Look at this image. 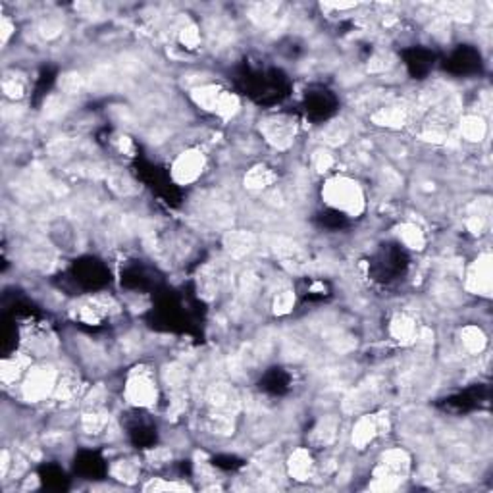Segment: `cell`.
<instances>
[{
    "mask_svg": "<svg viewBox=\"0 0 493 493\" xmlns=\"http://www.w3.org/2000/svg\"><path fill=\"white\" fill-rule=\"evenodd\" d=\"M399 239L410 251H422L426 245V235L422 227L413 224V222H405V224L399 225Z\"/></svg>",
    "mask_w": 493,
    "mask_h": 493,
    "instance_id": "obj_18",
    "label": "cell"
},
{
    "mask_svg": "<svg viewBox=\"0 0 493 493\" xmlns=\"http://www.w3.org/2000/svg\"><path fill=\"white\" fill-rule=\"evenodd\" d=\"M390 331L391 338L399 341L401 345H415L416 341L420 339L418 326H416V322L408 314H395L391 318Z\"/></svg>",
    "mask_w": 493,
    "mask_h": 493,
    "instance_id": "obj_8",
    "label": "cell"
},
{
    "mask_svg": "<svg viewBox=\"0 0 493 493\" xmlns=\"http://www.w3.org/2000/svg\"><path fill=\"white\" fill-rule=\"evenodd\" d=\"M408 468H410V457L405 449L395 447V449H388L381 455V460L376 472H374L372 490L378 492H391L397 490L399 480H403V476H407Z\"/></svg>",
    "mask_w": 493,
    "mask_h": 493,
    "instance_id": "obj_2",
    "label": "cell"
},
{
    "mask_svg": "<svg viewBox=\"0 0 493 493\" xmlns=\"http://www.w3.org/2000/svg\"><path fill=\"white\" fill-rule=\"evenodd\" d=\"M145 490L153 492H166V490H189L185 484H175V482H162V480H153L150 484L145 485Z\"/></svg>",
    "mask_w": 493,
    "mask_h": 493,
    "instance_id": "obj_29",
    "label": "cell"
},
{
    "mask_svg": "<svg viewBox=\"0 0 493 493\" xmlns=\"http://www.w3.org/2000/svg\"><path fill=\"white\" fill-rule=\"evenodd\" d=\"M224 93V89L214 83H207V85H199L195 89H191V101L197 104L199 108L207 110V112H216L218 101Z\"/></svg>",
    "mask_w": 493,
    "mask_h": 493,
    "instance_id": "obj_12",
    "label": "cell"
},
{
    "mask_svg": "<svg viewBox=\"0 0 493 493\" xmlns=\"http://www.w3.org/2000/svg\"><path fill=\"white\" fill-rule=\"evenodd\" d=\"M390 60V54H378V56H374L372 60H370L368 69L370 71H383V69H388L391 66Z\"/></svg>",
    "mask_w": 493,
    "mask_h": 493,
    "instance_id": "obj_32",
    "label": "cell"
},
{
    "mask_svg": "<svg viewBox=\"0 0 493 493\" xmlns=\"http://www.w3.org/2000/svg\"><path fill=\"white\" fill-rule=\"evenodd\" d=\"M118 148H120L123 155L131 156V153H133V143H131V139L126 137V135L118 137Z\"/></svg>",
    "mask_w": 493,
    "mask_h": 493,
    "instance_id": "obj_35",
    "label": "cell"
},
{
    "mask_svg": "<svg viewBox=\"0 0 493 493\" xmlns=\"http://www.w3.org/2000/svg\"><path fill=\"white\" fill-rule=\"evenodd\" d=\"M380 433V420L376 416H361L356 420V424L353 426V432H351V442L355 445L356 449H364L366 445L376 440V435Z\"/></svg>",
    "mask_w": 493,
    "mask_h": 493,
    "instance_id": "obj_9",
    "label": "cell"
},
{
    "mask_svg": "<svg viewBox=\"0 0 493 493\" xmlns=\"http://www.w3.org/2000/svg\"><path fill=\"white\" fill-rule=\"evenodd\" d=\"M208 401H210V405L216 408V410H225L227 415L232 413V408L235 410V407H237V397H235L234 390L224 386V383L214 386V388L210 390Z\"/></svg>",
    "mask_w": 493,
    "mask_h": 493,
    "instance_id": "obj_17",
    "label": "cell"
},
{
    "mask_svg": "<svg viewBox=\"0 0 493 493\" xmlns=\"http://www.w3.org/2000/svg\"><path fill=\"white\" fill-rule=\"evenodd\" d=\"M460 137L467 139L470 143H480L484 141L485 131H487V126L482 116H476V114H468L460 120Z\"/></svg>",
    "mask_w": 493,
    "mask_h": 493,
    "instance_id": "obj_16",
    "label": "cell"
},
{
    "mask_svg": "<svg viewBox=\"0 0 493 493\" xmlns=\"http://www.w3.org/2000/svg\"><path fill=\"white\" fill-rule=\"evenodd\" d=\"M312 164H314V170L320 173H326L334 166V155L329 153V150H324V148H320V150H316L314 153V158H312Z\"/></svg>",
    "mask_w": 493,
    "mask_h": 493,
    "instance_id": "obj_28",
    "label": "cell"
},
{
    "mask_svg": "<svg viewBox=\"0 0 493 493\" xmlns=\"http://www.w3.org/2000/svg\"><path fill=\"white\" fill-rule=\"evenodd\" d=\"M83 89V78L79 73H66L60 78V91L66 95H76Z\"/></svg>",
    "mask_w": 493,
    "mask_h": 493,
    "instance_id": "obj_26",
    "label": "cell"
},
{
    "mask_svg": "<svg viewBox=\"0 0 493 493\" xmlns=\"http://www.w3.org/2000/svg\"><path fill=\"white\" fill-rule=\"evenodd\" d=\"M274 182H276V173L272 172L268 166L259 164V166H252L251 170L245 173L243 185H245L249 191L259 193V191L268 189L270 185H272Z\"/></svg>",
    "mask_w": 493,
    "mask_h": 493,
    "instance_id": "obj_13",
    "label": "cell"
},
{
    "mask_svg": "<svg viewBox=\"0 0 493 493\" xmlns=\"http://www.w3.org/2000/svg\"><path fill=\"white\" fill-rule=\"evenodd\" d=\"M14 24L10 21L8 17L4 16L2 19H0V41H2V44H6L10 41V37L14 35Z\"/></svg>",
    "mask_w": 493,
    "mask_h": 493,
    "instance_id": "obj_33",
    "label": "cell"
},
{
    "mask_svg": "<svg viewBox=\"0 0 493 493\" xmlns=\"http://www.w3.org/2000/svg\"><path fill=\"white\" fill-rule=\"evenodd\" d=\"M322 137H324V141H326L328 145L338 147V145H343V143L347 141V137H349V130L345 128V123H341V121H334V123H329L328 128H326V131L322 133Z\"/></svg>",
    "mask_w": 493,
    "mask_h": 493,
    "instance_id": "obj_21",
    "label": "cell"
},
{
    "mask_svg": "<svg viewBox=\"0 0 493 493\" xmlns=\"http://www.w3.org/2000/svg\"><path fill=\"white\" fill-rule=\"evenodd\" d=\"M467 289L470 293L490 297L493 289V259L490 252L480 254L467 272Z\"/></svg>",
    "mask_w": 493,
    "mask_h": 493,
    "instance_id": "obj_7",
    "label": "cell"
},
{
    "mask_svg": "<svg viewBox=\"0 0 493 493\" xmlns=\"http://www.w3.org/2000/svg\"><path fill=\"white\" fill-rule=\"evenodd\" d=\"M372 121L381 128H390V130H399L407 123V110L401 106H386L380 108L378 112L372 114Z\"/></svg>",
    "mask_w": 493,
    "mask_h": 493,
    "instance_id": "obj_14",
    "label": "cell"
},
{
    "mask_svg": "<svg viewBox=\"0 0 493 493\" xmlns=\"http://www.w3.org/2000/svg\"><path fill=\"white\" fill-rule=\"evenodd\" d=\"M183 380H185V370H183L182 366H175V364H173L172 368L166 370V381H168V383L180 386Z\"/></svg>",
    "mask_w": 493,
    "mask_h": 493,
    "instance_id": "obj_31",
    "label": "cell"
},
{
    "mask_svg": "<svg viewBox=\"0 0 493 493\" xmlns=\"http://www.w3.org/2000/svg\"><path fill=\"white\" fill-rule=\"evenodd\" d=\"M58 386V372L51 364H39L29 368L21 383V395L29 403H39L51 397Z\"/></svg>",
    "mask_w": 493,
    "mask_h": 493,
    "instance_id": "obj_3",
    "label": "cell"
},
{
    "mask_svg": "<svg viewBox=\"0 0 493 493\" xmlns=\"http://www.w3.org/2000/svg\"><path fill=\"white\" fill-rule=\"evenodd\" d=\"M207 166V158L199 148H187L173 160L172 180L178 185H191L200 178Z\"/></svg>",
    "mask_w": 493,
    "mask_h": 493,
    "instance_id": "obj_6",
    "label": "cell"
},
{
    "mask_svg": "<svg viewBox=\"0 0 493 493\" xmlns=\"http://www.w3.org/2000/svg\"><path fill=\"white\" fill-rule=\"evenodd\" d=\"M460 341H462V347L467 349L468 353L478 355V353H482L485 349L487 338H485L484 329L480 328V326H467L460 331Z\"/></svg>",
    "mask_w": 493,
    "mask_h": 493,
    "instance_id": "obj_19",
    "label": "cell"
},
{
    "mask_svg": "<svg viewBox=\"0 0 493 493\" xmlns=\"http://www.w3.org/2000/svg\"><path fill=\"white\" fill-rule=\"evenodd\" d=\"M180 43L185 49H197L200 44V31L195 24H185L180 29Z\"/></svg>",
    "mask_w": 493,
    "mask_h": 493,
    "instance_id": "obj_25",
    "label": "cell"
},
{
    "mask_svg": "<svg viewBox=\"0 0 493 493\" xmlns=\"http://www.w3.org/2000/svg\"><path fill=\"white\" fill-rule=\"evenodd\" d=\"M116 476L120 478V480H133L135 470L130 467V462H120V467L116 468Z\"/></svg>",
    "mask_w": 493,
    "mask_h": 493,
    "instance_id": "obj_34",
    "label": "cell"
},
{
    "mask_svg": "<svg viewBox=\"0 0 493 493\" xmlns=\"http://www.w3.org/2000/svg\"><path fill=\"white\" fill-rule=\"evenodd\" d=\"M322 200L328 207L353 218L361 216L366 208L363 187L347 175H334L326 180L322 185Z\"/></svg>",
    "mask_w": 493,
    "mask_h": 493,
    "instance_id": "obj_1",
    "label": "cell"
},
{
    "mask_svg": "<svg viewBox=\"0 0 493 493\" xmlns=\"http://www.w3.org/2000/svg\"><path fill=\"white\" fill-rule=\"evenodd\" d=\"M287 472L297 482L309 480L312 476V472H314V459H312L311 451L304 449V447L295 449L289 455V460H287Z\"/></svg>",
    "mask_w": 493,
    "mask_h": 493,
    "instance_id": "obj_10",
    "label": "cell"
},
{
    "mask_svg": "<svg viewBox=\"0 0 493 493\" xmlns=\"http://www.w3.org/2000/svg\"><path fill=\"white\" fill-rule=\"evenodd\" d=\"M260 133L268 145L277 150H286L293 145L297 123L289 116H268L260 121Z\"/></svg>",
    "mask_w": 493,
    "mask_h": 493,
    "instance_id": "obj_5",
    "label": "cell"
},
{
    "mask_svg": "<svg viewBox=\"0 0 493 493\" xmlns=\"http://www.w3.org/2000/svg\"><path fill=\"white\" fill-rule=\"evenodd\" d=\"M126 399L130 405L139 408H148L155 405L158 399V390H156L150 370L141 366L130 374V378L126 381Z\"/></svg>",
    "mask_w": 493,
    "mask_h": 493,
    "instance_id": "obj_4",
    "label": "cell"
},
{
    "mask_svg": "<svg viewBox=\"0 0 493 493\" xmlns=\"http://www.w3.org/2000/svg\"><path fill=\"white\" fill-rule=\"evenodd\" d=\"M295 306V293L291 289H286V291H279L274 299V312L277 316H286L289 312L293 311Z\"/></svg>",
    "mask_w": 493,
    "mask_h": 493,
    "instance_id": "obj_24",
    "label": "cell"
},
{
    "mask_svg": "<svg viewBox=\"0 0 493 493\" xmlns=\"http://www.w3.org/2000/svg\"><path fill=\"white\" fill-rule=\"evenodd\" d=\"M239 108H241L239 96L234 95V93H230V91H224L222 96H220V101H218L216 112L214 114H216L218 118H222V120H232V118L237 116Z\"/></svg>",
    "mask_w": 493,
    "mask_h": 493,
    "instance_id": "obj_20",
    "label": "cell"
},
{
    "mask_svg": "<svg viewBox=\"0 0 493 493\" xmlns=\"http://www.w3.org/2000/svg\"><path fill=\"white\" fill-rule=\"evenodd\" d=\"M2 91H4V95L8 96V98H21L24 96V91H26V87H24V81L19 78H6L4 81H2Z\"/></svg>",
    "mask_w": 493,
    "mask_h": 493,
    "instance_id": "obj_27",
    "label": "cell"
},
{
    "mask_svg": "<svg viewBox=\"0 0 493 493\" xmlns=\"http://www.w3.org/2000/svg\"><path fill=\"white\" fill-rule=\"evenodd\" d=\"M130 185H133V183L126 178V175H120V178H112L110 180V187H112L116 193H120V195H130V193H133V187H130Z\"/></svg>",
    "mask_w": 493,
    "mask_h": 493,
    "instance_id": "obj_30",
    "label": "cell"
},
{
    "mask_svg": "<svg viewBox=\"0 0 493 493\" xmlns=\"http://www.w3.org/2000/svg\"><path fill=\"white\" fill-rule=\"evenodd\" d=\"M338 430H339L338 418H334V416H326V418H322L320 422L316 424V428L312 430V435H311L312 443H316V445H320V447H328V445H331V443L336 442V438H338Z\"/></svg>",
    "mask_w": 493,
    "mask_h": 493,
    "instance_id": "obj_15",
    "label": "cell"
},
{
    "mask_svg": "<svg viewBox=\"0 0 493 493\" xmlns=\"http://www.w3.org/2000/svg\"><path fill=\"white\" fill-rule=\"evenodd\" d=\"M224 245L225 251L230 252L234 259H241V257L249 254L257 247V237L251 232H243V230L230 232V234L225 235Z\"/></svg>",
    "mask_w": 493,
    "mask_h": 493,
    "instance_id": "obj_11",
    "label": "cell"
},
{
    "mask_svg": "<svg viewBox=\"0 0 493 493\" xmlns=\"http://www.w3.org/2000/svg\"><path fill=\"white\" fill-rule=\"evenodd\" d=\"M26 368V363L21 361V358H6L4 363H2V370H0V374H2V380L6 381V383H10V381H16L19 376H21V370Z\"/></svg>",
    "mask_w": 493,
    "mask_h": 493,
    "instance_id": "obj_23",
    "label": "cell"
},
{
    "mask_svg": "<svg viewBox=\"0 0 493 493\" xmlns=\"http://www.w3.org/2000/svg\"><path fill=\"white\" fill-rule=\"evenodd\" d=\"M106 424H108V416L104 415L103 410L93 408V413H87V415L83 416V428H85V432L89 433L103 432Z\"/></svg>",
    "mask_w": 493,
    "mask_h": 493,
    "instance_id": "obj_22",
    "label": "cell"
}]
</instances>
